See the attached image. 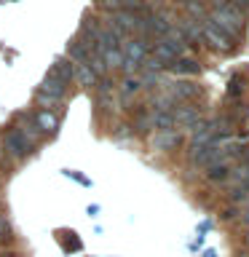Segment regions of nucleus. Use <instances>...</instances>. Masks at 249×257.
Segmentation results:
<instances>
[{"mask_svg": "<svg viewBox=\"0 0 249 257\" xmlns=\"http://www.w3.org/2000/svg\"><path fill=\"white\" fill-rule=\"evenodd\" d=\"M3 148L8 150V156L14 158H24L30 153V142L24 140V134L19 132V128H11L6 137H3Z\"/></svg>", "mask_w": 249, "mask_h": 257, "instance_id": "3", "label": "nucleus"}, {"mask_svg": "<svg viewBox=\"0 0 249 257\" xmlns=\"http://www.w3.org/2000/svg\"><path fill=\"white\" fill-rule=\"evenodd\" d=\"M72 78H78V83H80V86H86V88H91V86L96 83V75L91 72V67H88L86 62H80V64H78L75 72H72Z\"/></svg>", "mask_w": 249, "mask_h": 257, "instance_id": "10", "label": "nucleus"}, {"mask_svg": "<svg viewBox=\"0 0 249 257\" xmlns=\"http://www.w3.org/2000/svg\"><path fill=\"white\" fill-rule=\"evenodd\" d=\"M153 56H156V59H158L161 64H164V67H166V64H172L174 59H180V56H177V54L172 51V48H169V46L164 43V40H158V43H156V51H153Z\"/></svg>", "mask_w": 249, "mask_h": 257, "instance_id": "14", "label": "nucleus"}, {"mask_svg": "<svg viewBox=\"0 0 249 257\" xmlns=\"http://www.w3.org/2000/svg\"><path fill=\"white\" fill-rule=\"evenodd\" d=\"M201 35H204L214 48H220V51H230V48H233V40H230L228 35H222V32L217 30L212 22H204V27H201Z\"/></svg>", "mask_w": 249, "mask_h": 257, "instance_id": "5", "label": "nucleus"}, {"mask_svg": "<svg viewBox=\"0 0 249 257\" xmlns=\"http://www.w3.org/2000/svg\"><path fill=\"white\" fill-rule=\"evenodd\" d=\"M56 126H59V118H56L51 110H40L38 112V128L40 132H56Z\"/></svg>", "mask_w": 249, "mask_h": 257, "instance_id": "12", "label": "nucleus"}, {"mask_svg": "<svg viewBox=\"0 0 249 257\" xmlns=\"http://www.w3.org/2000/svg\"><path fill=\"white\" fill-rule=\"evenodd\" d=\"M148 27H150V32H156V35L164 38L166 30L172 27V24L166 22V16H148Z\"/></svg>", "mask_w": 249, "mask_h": 257, "instance_id": "19", "label": "nucleus"}, {"mask_svg": "<svg viewBox=\"0 0 249 257\" xmlns=\"http://www.w3.org/2000/svg\"><path fill=\"white\" fill-rule=\"evenodd\" d=\"M99 56H102L104 67H120L123 64V51L120 48H102Z\"/></svg>", "mask_w": 249, "mask_h": 257, "instance_id": "11", "label": "nucleus"}, {"mask_svg": "<svg viewBox=\"0 0 249 257\" xmlns=\"http://www.w3.org/2000/svg\"><path fill=\"white\" fill-rule=\"evenodd\" d=\"M180 32L185 40H201V24L198 22H182Z\"/></svg>", "mask_w": 249, "mask_h": 257, "instance_id": "20", "label": "nucleus"}, {"mask_svg": "<svg viewBox=\"0 0 249 257\" xmlns=\"http://www.w3.org/2000/svg\"><path fill=\"white\" fill-rule=\"evenodd\" d=\"M104 8H118V0H99Z\"/></svg>", "mask_w": 249, "mask_h": 257, "instance_id": "27", "label": "nucleus"}, {"mask_svg": "<svg viewBox=\"0 0 249 257\" xmlns=\"http://www.w3.org/2000/svg\"><path fill=\"white\" fill-rule=\"evenodd\" d=\"M150 142L156 150H172V148H177V142H180V134L177 132H156V137H153Z\"/></svg>", "mask_w": 249, "mask_h": 257, "instance_id": "8", "label": "nucleus"}, {"mask_svg": "<svg viewBox=\"0 0 249 257\" xmlns=\"http://www.w3.org/2000/svg\"><path fill=\"white\" fill-rule=\"evenodd\" d=\"M206 257H217V254H214V252H206Z\"/></svg>", "mask_w": 249, "mask_h": 257, "instance_id": "29", "label": "nucleus"}, {"mask_svg": "<svg viewBox=\"0 0 249 257\" xmlns=\"http://www.w3.org/2000/svg\"><path fill=\"white\" fill-rule=\"evenodd\" d=\"M241 88H244V86H238V80L233 78V80H230V96H236V94L241 91Z\"/></svg>", "mask_w": 249, "mask_h": 257, "instance_id": "26", "label": "nucleus"}, {"mask_svg": "<svg viewBox=\"0 0 249 257\" xmlns=\"http://www.w3.org/2000/svg\"><path fill=\"white\" fill-rule=\"evenodd\" d=\"M246 244H249V236H246Z\"/></svg>", "mask_w": 249, "mask_h": 257, "instance_id": "32", "label": "nucleus"}, {"mask_svg": "<svg viewBox=\"0 0 249 257\" xmlns=\"http://www.w3.org/2000/svg\"><path fill=\"white\" fill-rule=\"evenodd\" d=\"M6 257H14V254H6Z\"/></svg>", "mask_w": 249, "mask_h": 257, "instance_id": "31", "label": "nucleus"}, {"mask_svg": "<svg viewBox=\"0 0 249 257\" xmlns=\"http://www.w3.org/2000/svg\"><path fill=\"white\" fill-rule=\"evenodd\" d=\"M120 51H123V59L134 62V64H142L145 56H148V43H145V40H126Z\"/></svg>", "mask_w": 249, "mask_h": 257, "instance_id": "6", "label": "nucleus"}, {"mask_svg": "<svg viewBox=\"0 0 249 257\" xmlns=\"http://www.w3.org/2000/svg\"><path fill=\"white\" fill-rule=\"evenodd\" d=\"M110 22H112V24H118V27L123 30V32H129V30L134 32V22H137V16H134L132 11H115Z\"/></svg>", "mask_w": 249, "mask_h": 257, "instance_id": "13", "label": "nucleus"}, {"mask_svg": "<svg viewBox=\"0 0 249 257\" xmlns=\"http://www.w3.org/2000/svg\"><path fill=\"white\" fill-rule=\"evenodd\" d=\"M140 78H126L123 80V86H120V94H123V99H132V94L140 91Z\"/></svg>", "mask_w": 249, "mask_h": 257, "instance_id": "21", "label": "nucleus"}, {"mask_svg": "<svg viewBox=\"0 0 249 257\" xmlns=\"http://www.w3.org/2000/svg\"><path fill=\"white\" fill-rule=\"evenodd\" d=\"M209 22H212L214 27L222 32V35H228L230 40L236 38L241 30H244V22H241V14H238L233 6H228V3H222V6H214V11H212V19H209Z\"/></svg>", "mask_w": 249, "mask_h": 257, "instance_id": "1", "label": "nucleus"}, {"mask_svg": "<svg viewBox=\"0 0 249 257\" xmlns=\"http://www.w3.org/2000/svg\"><path fill=\"white\" fill-rule=\"evenodd\" d=\"M172 118H174V126H182V128H196L201 123V115L196 107H190V104H182V107H174L172 110Z\"/></svg>", "mask_w": 249, "mask_h": 257, "instance_id": "4", "label": "nucleus"}, {"mask_svg": "<svg viewBox=\"0 0 249 257\" xmlns=\"http://www.w3.org/2000/svg\"><path fill=\"white\" fill-rule=\"evenodd\" d=\"M196 94H198V86L188 83V80L172 86V96H174V99H190V96H196Z\"/></svg>", "mask_w": 249, "mask_h": 257, "instance_id": "16", "label": "nucleus"}, {"mask_svg": "<svg viewBox=\"0 0 249 257\" xmlns=\"http://www.w3.org/2000/svg\"><path fill=\"white\" fill-rule=\"evenodd\" d=\"M241 257H249V254H246V252H244V254H241Z\"/></svg>", "mask_w": 249, "mask_h": 257, "instance_id": "30", "label": "nucleus"}, {"mask_svg": "<svg viewBox=\"0 0 249 257\" xmlns=\"http://www.w3.org/2000/svg\"><path fill=\"white\" fill-rule=\"evenodd\" d=\"M11 238V228H8L6 217H0V241H8Z\"/></svg>", "mask_w": 249, "mask_h": 257, "instance_id": "24", "label": "nucleus"}, {"mask_svg": "<svg viewBox=\"0 0 249 257\" xmlns=\"http://www.w3.org/2000/svg\"><path fill=\"white\" fill-rule=\"evenodd\" d=\"M67 54H70V59H75L78 64L80 62H88V48H86V43H80V38L78 40H70Z\"/></svg>", "mask_w": 249, "mask_h": 257, "instance_id": "17", "label": "nucleus"}, {"mask_svg": "<svg viewBox=\"0 0 249 257\" xmlns=\"http://www.w3.org/2000/svg\"><path fill=\"white\" fill-rule=\"evenodd\" d=\"M244 222L249 225V209H246V212H244Z\"/></svg>", "mask_w": 249, "mask_h": 257, "instance_id": "28", "label": "nucleus"}, {"mask_svg": "<svg viewBox=\"0 0 249 257\" xmlns=\"http://www.w3.org/2000/svg\"><path fill=\"white\" fill-rule=\"evenodd\" d=\"M150 126L156 128V132H174V118H172V112L150 110Z\"/></svg>", "mask_w": 249, "mask_h": 257, "instance_id": "7", "label": "nucleus"}, {"mask_svg": "<svg viewBox=\"0 0 249 257\" xmlns=\"http://www.w3.org/2000/svg\"><path fill=\"white\" fill-rule=\"evenodd\" d=\"M62 96H64V83H62V80H56L54 75H48L43 80V86H40V91H38V102L46 104V107H54Z\"/></svg>", "mask_w": 249, "mask_h": 257, "instance_id": "2", "label": "nucleus"}, {"mask_svg": "<svg viewBox=\"0 0 249 257\" xmlns=\"http://www.w3.org/2000/svg\"><path fill=\"white\" fill-rule=\"evenodd\" d=\"M86 64H88V67H91V72H94V75H102V72L107 70V67H104V62H102V56H99V54H96L91 62H86Z\"/></svg>", "mask_w": 249, "mask_h": 257, "instance_id": "23", "label": "nucleus"}, {"mask_svg": "<svg viewBox=\"0 0 249 257\" xmlns=\"http://www.w3.org/2000/svg\"><path fill=\"white\" fill-rule=\"evenodd\" d=\"M19 132L24 134V140H27V142H38V137H40V128H38V123H27V126H22Z\"/></svg>", "mask_w": 249, "mask_h": 257, "instance_id": "22", "label": "nucleus"}, {"mask_svg": "<svg viewBox=\"0 0 249 257\" xmlns=\"http://www.w3.org/2000/svg\"><path fill=\"white\" fill-rule=\"evenodd\" d=\"M72 72H75V67H72V62L70 59H64V56H59V59L54 62V67L48 75H54L56 80H62V83H67V80L72 78Z\"/></svg>", "mask_w": 249, "mask_h": 257, "instance_id": "9", "label": "nucleus"}, {"mask_svg": "<svg viewBox=\"0 0 249 257\" xmlns=\"http://www.w3.org/2000/svg\"><path fill=\"white\" fill-rule=\"evenodd\" d=\"M188 11H190L193 16H204V6H201V3H193V0H190V3H188Z\"/></svg>", "mask_w": 249, "mask_h": 257, "instance_id": "25", "label": "nucleus"}, {"mask_svg": "<svg viewBox=\"0 0 249 257\" xmlns=\"http://www.w3.org/2000/svg\"><path fill=\"white\" fill-rule=\"evenodd\" d=\"M228 177H230L228 164H212V166H206V180L209 182H222V180H228Z\"/></svg>", "mask_w": 249, "mask_h": 257, "instance_id": "15", "label": "nucleus"}, {"mask_svg": "<svg viewBox=\"0 0 249 257\" xmlns=\"http://www.w3.org/2000/svg\"><path fill=\"white\" fill-rule=\"evenodd\" d=\"M172 67H174V72H180V75H196L198 72V64L193 59H174Z\"/></svg>", "mask_w": 249, "mask_h": 257, "instance_id": "18", "label": "nucleus"}]
</instances>
